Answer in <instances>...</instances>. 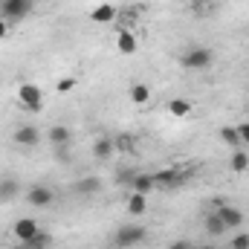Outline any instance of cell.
I'll list each match as a JSON object with an SVG mask.
<instances>
[{"label":"cell","mask_w":249,"mask_h":249,"mask_svg":"<svg viewBox=\"0 0 249 249\" xmlns=\"http://www.w3.org/2000/svg\"><path fill=\"white\" fill-rule=\"evenodd\" d=\"M168 110H171V116H177V119H183L191 113V102L188 99H174L171 105H168Z\"/></svg>","instance_id":"cell-23"},{"label":"cell","mask_w":249,"mask_h":249,"mask_svg":"<svg viewBox=\"0 0 249 249\" xmlns=\"http://www.w3.org/2000/svg\"><path fill=\"white\" fill-rule=\"evenodd\" d=\"M145 235H148V232H145V226H139V223H124L122 229L116 232V238H113V241H116V247H119V249H130V247H136V244H142V241H145Z\"/></svg>","instance_id":"cell-2"},{"label":"cell","mask_w":249,"mask_h":249,"mask_svg":"<svg viewBox=\"0 0 249 249\" xmlns=\"http://www.w3.org/2000/svg\"><path fill=\"white\" fill-rule=\"evenodd\" d=\"M90 18H93L96 23H110V20L116 18V6H110V3H102V6H96V9L90 12Z\"/></svg>","instance_id":"cell-16"},{"label":"cell","mask_w":249,"mask_h":249,"mask_svg":"<svg viewBox=\"0 0 249 249\" xmlns=\"http://www.w3.org/2000/svg\"><path fill=\"white\" fill-rule=\"evenodd\" d=\"M18 194H20L18 180H12V177H0V203H12Z\"/></svg>","instance_id":"cell-13"},{"label":"cell","mask_w":249,"mask_h":249,"mask_svg":"<svg viewBox=\"0 0 249 249\" xmlns=\"http://www.w3.org/2000/svg\"><path fill=\"white\" fill-rule=\"evenodd\" d=\"M238 127V136H241V145H249V122H241L235 124Z\"/></svg>","instance_id":"cell-25"},{"label":"cell","mask_w":249,"mask_h":249,"mask_svg":"<svg viewBox=\"0 0 249 249\" xmlns=\"http://www.w3.org/2000/svg\"><path fill=\"white\" fill-rule=\"evenodd\" d=\"M130 142H133L130 136H122V139H116V148L119 151H130Z\"/></svg>","instance_id":"cell-26"},{"label":"cell","mask_w":249,"mask_h":249,"mask_svg":"<svg viewBox=\"0 0 249 249\" xmlns=\"http://www.w3.org/2000/svg\"><path fill=\"white\" fill-rule=\"evenodd\" d=\"M18 102H20V107H23V110L38 113V110L44 107V93H41V87H38V84L23 81V84L18 87Z\"/></svg>","instance_id":"cell-1"},{"label":"cell","mask_w":249,"mask_h":249,"mask_svg":"<svg viewBox=\"0 0 249 249\" xmlns=\"http://www.w3.org/2000/svg\"><path fill=\"white\" fill-rule=\"evenodd\" d=\"M180 61H183L186 70H206L209 64L214 61V53H212L209 47H194V50H188Z\"/></svg>","instance_id":"cell-4"},{"label":"cell","mask_w":249,"mask_h":249,"mask_svg":"<svg viewBox=\"0 0 249 249\" xmlns=\"http://www.w3.org/2000/svg\"><path fill=\"white\" fill-rule=\"evenodd\" d=\"M232 249H249V232H238L235 238H232Z\"/></svg>","instance_id":"cell-24"},{"label":"cell","mask_w":249,"mask_h":249,"mask_svg":"<svg viewBox=\"0 0 249 249\" xmlns=\"http://www.w3.org/2000/svg\"><path fill=\"white\" fill-rule=\"evenodd\" d=\"M113 151H116V139H110V136H99L93 142V157L96 160H107Z\"/></svg>","instance_id":"cell-11"},{"label":"cell","mask_w":249,"mask_h":249,"mask_svg":"<svg viewBox=\"0 0 249 249\" xmlns=\"http://www.w3.org/2000/svg\"><path fill=\"white\" fill-rule=\"evenodd\" d=\"M130 102H133V105H148V102H151L148 84H133V87H130Z\"/></svg>","instance_id":"cell-21"},{"label":"cell","mask_w":249,"mask_h":249,"mask_svg":"<svg viewBox=\"0 0 249 249\" xmlns=\"http://www.w3.org/2000/svg\"><path fill=\"white\" fill-rule=\"evenodd\" d=\"M41 229H38V220L35 217H20V220H15V226H12V235L18 238V241H29V238H35Z\"/></svg>","instance_id":"cell-8"},{"label":"cell","mask_w":249,"mask_h":249,"mask_svg":"<svg viewBox=\"0 0 249 249\" xmlns=\"http://www.w3.org/2000/svg\"><path fill=\"white\" fill-rule=\"evenodd\" d=\"M133 191H139V194H151L154 188H157V183H154V174H145V171H139L136 177H133Z\"/></svg>","instance_id":"cell-15"},{"label":"cell","mask_w":249,"mask_h":249,"mask_svg":"<svg viewBox=\"0 0 249 249\" xmlns=\"http://www.w3.org/2000/svg\"><path fill=\"white\" fill-rule=\"evenodd\" d=\"M200 249H214V247H200Z\"/></svg>","instance_id":"cell-29"},{"label":"cell","mask_w":249,"mask_h":249,"mask_svg":"<svg viewBox=\"0 0 249 249\" xmlns=\"http://www.w3.org/2000/svg\"><path fill=\"white\" fill-rule=\"evenodd\" d=\"M220 139H223L229 148H235V151H238V148H244V145H241V136H238V127H235V124H226V127H220Z\"/></svg>","instance_id":"cell-18"},{"label":"cell","mask_w":249,"mask_h":249,"mask_svg":"<svg viewBox=\"0 0 249 249\" xmlns=\"http://www.w3.org/2000/svg\"><path fill=\"white\" fill-rule=\"evenodd\" d=\"M6 35H9V20L0 15V38H6Z\"/></svg>","instance_id":"cell-27"},{"label":"cell","mask_w":249,"mask_h":249,"mask_svg":"<svg viewBox=\"0 0 249 249\" xmlns=\"http://www.w3.org/2000/svg\"><path fill=\"white\" fill-rule=\"evenodd\" d=\"M136 38H133V32H127V29H122L119 35H116V50L122 53V55H133L136 53Z\"/></svg>","instance_id":"cell-14"},{"label":"cell","mask_w":249,"mask_h":249,"mask_svg":"<svg viewBox=\"0 0 249 249\" xmlns=\"http://www.w3.org/2000/svg\"><path fill=\"white\" fill-rule=\"evenodd\" d=\"M50 235L47 232H38L35 238H29V241H20V249H50Z\"/></svg>","instance_id":"cell-20"},{"label":"cell","mask_w":249,"mask_h":249,"mask_svg":"<svg viewBox=\"0 0 249 249\" xmlns=\"http://www.w3.org/2000/svg\"><path fill=\"white\" fill-rule=\"evenodd\" d=\"M206 232H209V235H212V238H220V235H223V232H226V223H223V220H220V217H217V212H214V214H209V217H206Z\"/></svg>","instance_id":"cell-22"},{"label":"cell","mask_w":249,"mask_h":249,"mask_svg":"<svg viewBox=\"0 0 249 249\" xmlns=\"http://www.w3.org/2000/svg\"><path fill=\"white\" fill-rule=\"evenodd\" d=\"M217 217L226 223V229H241V226H244V220H247V214H244L241 209L226 206V203H220V206H217Z\"/></svg>","instance_id":"cell-5"},{"label":"cell","mask_w":249,"mask_h":249,"mask_svg":"<svg viewBox=\"0 0 249 249\" xmlns=\"http://www.w3.org/2000/svg\"><path fill=\"white\" fill-rule=\"evenodd\" d=\"M50 142H53L55 148L70 145V127H67V124H53V127H50Z\"/></svg>","instance_id":"cell-17"},{"label":"cell","mask_w":249,"mask_h":249,"mask_svg":"<svg viewBox=\"0 0 249 249\" xmlns=\"http://www.w3.org/2000/svg\"><path fill=\"white\" fill-rule=\"evenodd\" d=\"M26 200H29V206H35V209H47V206L55 200V191L50 186H32L26 191Z\"/></svg>","instance_id":"cell-6"},{"label":"cell","mask_w":249,"mask_h":249,"mask_svg":"<svg viewBox=\"0 0 249 249\" xmlns=\"http://www.w3.org/2000/svg\"><path fill=\"white\" fill-rule=\"evenodd\" d=\"M75 194H81V197H90V194H99L102 191V180L99 177H81L75 186H72Z\"/></svg>","instance_id":"cell-10"},{"label":"cell","mask_w":249,"mask_h":249,"mask_svg":"<svg viewBox=\"0 0 249 249\" xmlns=\"http://www.w3.org/2000/svg\"><path fill=\"white\" fill-rule=\"evenodd\" d=\"M32 9H35V0H0V15L9 23L12 20H23Z\"/></svg>","instance_id":"cell-3"},{"label":"cell","mask_w":249,"mask_h":249,"mask_svg":"<svg viewBox=\"0 0 249 249\" xmlns=\"http://www.w3.org/2000/svg\"><path fill=\"white\" fill-rule=\"evenodd\" d=\"M154 183L162 188H174L183 183V177H180V171H174V168H165V171H157L154 174Z\"/></svg>","instance_id":"cell-12"},{"label":"cell","mask_w":249,"mask_h":249,"mask_svg":"<svg viewBox=\"0 0 249 249\" xmlns=\"http://www.w3.org/2000/svg\"><path fill=\"white\" fill-rule=\"evenodd\" d=\"M168 249H191V244H188V241H174Z\"/></svg>","instance_id":"cell-28"},{"label":"cell","mask_w":249,"mask_h":249,"mask_svg":"<svg viewBox=\"0 0 249 249\" xmlns=\"http://www.w3.org/2000/svg\"><path fill=\"white\" fill-rule=\"evenodd\" d=\"M229 165H232V171H235V174H244V171H249V154H247V151H241V148H238V151L232 154Z\"/></svg>","instance_id":"cell-19"},{"label":"cell","mask_w":249,"mask_h":249,"mask_svg":"<svg viewBox=\"0 0 249 249\" xmlns=\"http://www.w3.org/2000/svg\"><path fill=\"white\" fill-rule=\"evenodd\" d=\"M124 209H127V214H133V217L145 214V212H148V194L130 191V194H127V203H124Z\"/></svg>","instance_id":"cell-9"},{"label":"cell","mask_w":249,"mask_h":249,"mask_svg":"<svg viewBox=\"0 0 249 249\" xmlns=\"http://www.w3.org/2000/svg\"><path fill=\"white\" fill-rule=\"evenodd\" d=\"M12 139H15V145L35 148V145L41 142V133H38V127H35V124H20V127L12 133Z\"/></svg>","instance_id":"cell-7"}]
</instances>
